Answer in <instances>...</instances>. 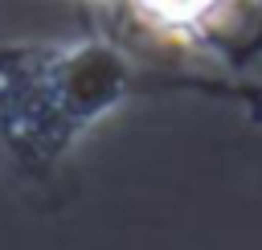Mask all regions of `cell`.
I'll use <instances>...</instances> for the list:
<instances>
[{"mask_svg": "<svg viewBox=\"0 0 262 250\" xmlns=\"http://www.w3.org/2000/svg\"><path fill=\"white\" fill-rule=\"evenodd\" d=\"M127 90V66L106 45H53L0 57V131L33 160H57L82 127Z\"/></svg>", "mask_w": 262, "mask_h": 250, "instance_id": "cell-1", "label": "cell"}, {"mask_svg": "<svg viewBox=\"0 0 262 250\" xmlns=\"http://www.w3.org/2000/svg\"><path fill=\"white\" fill-rule=\"evenodd\" d=\"M127 4L156 33L184 41V45H196V41H213L225 29L229 8L237 0H127Z\"/></svg>", "mask_w": 262, "mask_h": 250, "instance_id": "cell-2", "label": "cell"}]
</instances>
